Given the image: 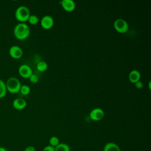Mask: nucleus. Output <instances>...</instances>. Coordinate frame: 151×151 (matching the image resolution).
Returning <instances> with one entry per match:
<instances>
[{
	"label": "nucleus",
	"mask_w": 151,
	"mask_h": 151,
	"mask_svg": "<svg viewBox=\"0 0 151 151\" xmlns=\"http://www.w3.org/2000/svg\"><path fill=\"white\" fill-rule=\"evenodd\" d=\"M89 116L93 121H100L104 117V112L100 108H95L90 111Z\"/></svg>",
	"instance_id": "nucleus-5"
},
{
	"label": "nucleus",
	"mask_w": 151,
	"mask_h": 151,
	"mask_svg": "<svg viewBox=\"0 0 151 151\" xmlns=\"http://www.w3.org/2000/svg\"><path fill=\"white\" fill-rule=\"evenodd\" d=\"M141 77L140 73L137 70H132L129 74V79L130 81L132 83H135L139 81Z\"/></svg>",
	"instance_id": "nucleus-11"
},
{
	"label": "nucleus",
	"mask_w": 151,
	"mask_h": 151,
	"mask_svg": "<svg viewBox=\"0 0 151 151\" xmlns=\"http://www.w3.org/2000/svg\"><path fill=\"white\" fill-rule=\"evenodd\" d=\"M0 151H8L5 147L0 146Z\"/></svg>",
	"instance_id": "nucleus-23"
},
{
	"label": "nucleus",
	"mask_w": 151,
	"mask_h": 151,
	"mask_svg": "<svg viewBox=\"0 0 151 151\" xmlns=\"http://www.w3.org/2000/svg\"><path fill=\"white\" fill-rule=\"evenodd\" d=\"M42 151H55V147L50 145H47L43 148Z\"/></svg>",
	"instance_id": "nucleus-20"
},
{
	"label": "nucleus",
	"mask_w": 151,
	"mask_h": 151,
	"mask_svg": "<svg viewBox=\"0 0 151 151\" xmlns=\"http://www.w3.org/2000/svg\"><path fill=\"white\" fill-rule=\"evenodd\" d=\"M19 91L23 95H28L30 93V87L25 84L21 85Z\"/></svg>",
	"instance_id": "nucleus-18"
},
{
	"label": "nucleus",
	"mask_w": 151,
	"mask_h": 151,
	"mask_svg": "<svg viewBox=\"0 0 151 151\" xmlns=\"http://www.w3.org/2000/svg\"><path fill=\"white\" fill-rule=\"evenodd\" d=\"M9 54L10 56L15 59H19L22 57L23 51L21 48L18 45H13L10 47L9 50Z\"/></svg>",
	"instance_id": "nucleus-7"
},
{
	"label": "nucleus",
	"mask_w": 151,
	"mask_h": 151,
	"mask_svg": "<svg viewBox=\"0 0 151 151\" xmlns=\"http://www.w3.org/2000/svg\"><path fill=\"white\" fill-rule=\"evenodd\" d=\"M103 151H121V150L120 147L116 143L109 142L104 145Z\"/></svg>",
	"instance_id": "nucleus-12"
},
{
	"label": "nucleus",
	"mask_w": 151,
	"mask_h": 151,
	"mask_svg": "<svg viewBox=\"0 0 151 151\" xmlns=\"http://www.w3.org/2000/svg\"><path fill=\"white\" fill-rule=\"evenodd\" d=\"M18 73L19 75L25 78H29L33 74L31 68L27 64H22L18 68Z\"/></svg>",
	"instance_id": "nucleus-6"
},
{
	"label": "nucleus",
	"mask_w": 151,
	"mask_h": 151,
	"mask_svg": "<svg viewBox=\"0 0 151 151\" xmlns=\"http://www.w3.org/2000/svg\"><path fill=\"white\" fill-rule=\"evenodd\" d=\"M24 151H35V149L32 146H28L25 148Z\"/></svg>",
	"instance_id": "nucleus-22"
},
{
	"label": "nucleus",
	"mask_w": 151,
	"mask_h": 151,
	"mask_svg": "<svg viewBox=\"0 0 151 151\" xmlns=\"http://www.w3.org/2000/svg\"><path fill=\"white\" fill-rule=\"evenodd\" d=\"M6 90L11 93H17L20 91L21 84L19 80L15 77H11L9 78L5 83Z\"/></svg>",
	"instance_id": "nucleus-2"
},
{
	"label": "nucleus",
	"mask_w": 151,
	"mask_h": 151,
	"mask_svg": "<svg viewBox=\"0 0 151 151\" xmlns=\"http://www.w3.org/2000/svg\"><path fill=\"white\" fill-rule=\"evenodd\" d=\"M60 143V140L57 136H52L50 137L49 140V145L52 146V147H55L57 146L58 144Z\"/></svg>",
	"instance_id": "nucleus-16"
},
{
	"label": "nucleus",
	"mask_w": 151,
	"mask_h": 151,
	"mask_svg": "<svg viewBox=\"0 0 151 151\" xmlns=\"http://www.w3.org/2000/svg\"><path fill=\"white\" fill-rule=\"evenodd\" d=\"M6 87L5 83L1 79H0V99L3 98L6 94Z\"/></svg>",
	"instance_id": "nucleus-14"
},
{
	"label": "nucleus",
	"mask_w": 151,
	"mask_h": 151,
	"mask_svg": "<svg viewBox=\"0 0 151 151\" xmlns=\"http://www.w3.org/2000/svg\"><path fill=\"white\" fill-rule=\"evenodd\" d=\"M55 151H71V149L67 143H60L55 147Z\"/></svg>",
	"instance_id": "nucleus-13"
},
{
	"label": "nucleus",
	"mask_w": 151,
	"mask_h": 151,
	"mask_svg": "<svg viewBox=\"0 0 151 151\" xmlns=\"http://www.w3.org/2000/svg\"><path fill=\"white\" fill-rule=\"evenodd\" d=\"M134 86H135V87L137 88V89H140L143 87V84L141 81L139 80V81H137L136 83H134Z\"/></svg>",
	"instance_id": "nucleus-21"
},
{
	"label": "nucleus",
	"mask_w": 151,
	"mask_h": 151,
	"mask_svg": "<svg viewBox=\"0 0 151 151\" xmlns=\"http://www.w3.org/2000/svg\"><path fill=\"white\" fill-rule=\"evenodd\" d=\"M12 106L16 110H20L24 109L27 106V102L22 98H17L13 101Z\"/></svg>",
	"instance_id": "nucleus-10"
},
{
	"label": "nucleus",
	"mask_w": 151,
	"mask_h": 151,
	"mask_svg": "<svg viewBox=\"0 0 151 151\" xmlns=\"http://www.w3.org/2000/svg\"><path fill=\"white\" fill-rule=\"evenodd\" d=\"M113 26L115 30L121 34L126 33L129 29L127 22L124 19L122 18H119L115 20Z\"/></svg>",
	"instance_id": "nucleus-4"
},
{
	"label": "nucleus",
	"mask_w": 151,
	"mask_h": 151,
	"mask_svg": "<svg viewBox=\"0 0 151 151\" xmlns=\"http://www.w3.org/2000/svg\"><path fill=\"white\" fill-rule=\"evenodd\" d=\"M29 81L30 82H31L32 83H37L38 81V77L37 75L34 74H32L29 78Z\"/></svg>",
	"instance_id": "nucleus-19"
},
{
	"label": "nucleus",
	"mask_w": 151,
	"mask_h": 151,
	"mask_svg": "<svg viewBox=\"0 0 151 151\" xmlns=\"http://www.w3.org/2000/svg\"><path fill=\"white\" fill-rule=\"evenodd\" d=\"M60 4L63 8L67 12H72L76 8V4L73 0H63Z\"/></svg>",
	"instance_id": "nucleus-9"
},
{
	"label": "nucleus",
	"mask_w": 151,
	"mask_h": 151,
	"mask_svg": "<svg viewBox=\"0 0 151 151\" xmlns=\"http://www.w3.org/2000/svg\"><path fill=\"white\" fill-rule=\"evenodd\" d=\"M30 34L29 26L25 23L20 22L17 24L14 28V34L16 38L19 40H25Z\"/></svg>",
	"instance_id": "nucleus-1"
},
{
	"label": "nucleus",
	"mask_w": 151,
	"mask_h": 151,
	"mask_svg": "<svg viewBox=\"0 0 151 151\" xmlns=\"http://www.w3.org/2000/svg\"><path fill=\"white\" fill-rule=\"evenodd\" d=\"M54 25V19L50 15H45L41 19V26L45 29H50Z\"/></svg>",
	"instance_id": "nucleus-8"
},
{
	"label": "nucleus",
	"mask_w": 151,
	"mask_h": 151,
	"mask_svg": "<svg viewBox=\"0 0 151 151\" xmlns=\"http://www.w3.org/2000/svg\"><path fill=\"white\" fill-rule=\"evenodd\" d=\"M28 21L31 25H36L38 22L39 19L38 17L35 15H30L28 18Z\"/></svg>",
	"instance_id": "nucleus-17"
},
{
	"label": "nucleus",
	"mask_w": 151,
	"mask_h": 151,
	"mask_svg": "<svg viewBox=\"0 0 151 151\" xmlns=\"http://www.w3.org/2000/svg\"><path fill=\"white\" fill-rule=\"evenodd\" d=\"M30 15L29 9L27 6L23 5L18 7L15 12V18L18 21L23 23L28 21Z\"/></svg>",
	"instance_id": "nucleus-3"
},
{
	"label": "nucleus",
	"mask_w": 151,
	"mask_h": 151,
	"mask_svg": "<svg viewBox=\"0 0 151 151\" xmlns=\"http://www.w3.org/2000/svg\"><path fill=\"white\" fill-rule=\"evenodd\" d=\"M48 68V64L45 61H39L37 64V69L40 72H44L46 71Z\"/></svg>",
	"instance_id": "nucleus-15"
}]
</instances>
